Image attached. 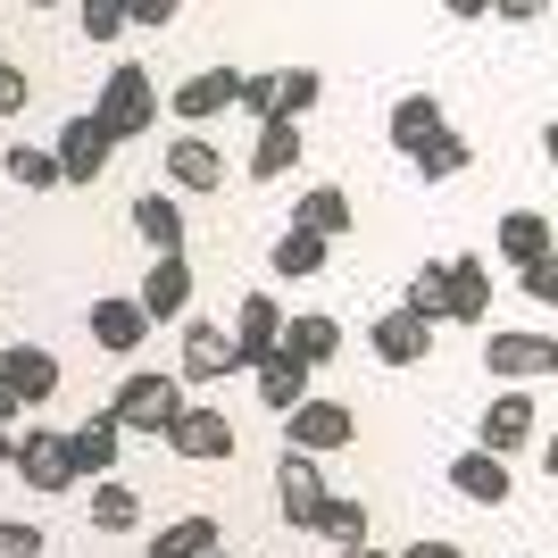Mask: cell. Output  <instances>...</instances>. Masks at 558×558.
<instances>
[{"label":"cell","instance_id":"obj_1","mask_svg":"<svg viewBox=\"0 0 558 558\" xmlns=\"http://www.w3.org/2000/svg\"><path fill=\"white\" fill-rule=\"evenodd\" d=\"M117 425H125V434H167V425L184 417L192 400H184V375H150V367H134L125 375V384H117Z\"/></svg>","mask_w":558,"mask_h":558},{"label":"cell","instance_id":"obj_2","mask_svg":"<svg viewBox=\"0 0 558 558\" xmlns=\"http://www.w3.org/2000/svg\"><path fill=\"white\" fill-rule=\"evenodd\" d=\"M93 117H100V125H109L117 142L150 134V125H159V84H150V68H109V84H100Z\"/></svg>","mask_w":558,"mask_h":558},{"label":"cell","instance_id":"obj_3","mask_svg":"<svg viewBox=\"0 0 558 558\" xmlns=\"http://www.w3.org/2000/svg\"><path fill=\"white\" fill-rule=\"evenodd\" d=\"M9 475H25V484L50 492V500L84 484V466H75L68 434H50V425H25V434H17V459H9Z\"/></svg>","mask_w":558,"mask_h":558},{"label":"cell","instance_id":"obj_4","mask_svg":"<svg viewBox=\"0 0 558 558\" xmlns=\"http://www.w3.org/2000/svg\"><path fill=\"white\" fill-rule=\"evenodd\" d=\"M484 375L500 384H534V375H558V342L550 333H484Z\"/></svg>","mask_w":558,"mask_h":558},{"label":"cell","instance_id":"obj_5","mask_svg":"<svg viewBox=\"0 0 558 558\" xmlns=\"http://www.w3.org/2000/svg\"><path fill=\"white\" fill-rule=\"evenodd\" d=\"M167 450H175V459H192V466H226V459H233V425H226V409L192 400L184 417L167 425Z\"/></svg>","mask_w":558,"mask_h":558},{"label":"cell","instance_id":"obj_6","mask_svg":"<svg viewBox=\"0 0 558 558\" xmlns=\"http://www.w3.org/2000/svg\"><path fill=\"white\" fill-rule=\"evenodd\" d=\"M367 350L384 359V367H417V359H434V317H417L409 301L384 308V317L367 326Z\"/></svg>","mask_w":558,"mask_h":558},{"label":"cell","instance_id":"obj_7","mask_svg":"<svg viewBox=\"0 0 558 558\" xmlns=\"http://www.w3.org/2000/svg\"><path fill=\"white\" fill-rule=\"evenodd\" d=\"M50 150H59V175H68V184H100V167H109L117 134L84 109V117H68V125H59V142H50Z\"/></svg>","mask_w":558,"mask_h":558},{"label":"cell","instance_id":"obj_8","mask_svg":"<svg viewBox=\"0 0 558 558\" xmlns=\"http://www.w3.org/2000/svg\"><path fill=\"white\" fill-rule=\"evenodd\" d=\"M283 425H292V450H317V459L359 442V409H350V400H301Z\"/></svg>","mask_w":558,"mask_h":558},{"label":"cell","instance_id":"obj_9","mask_svg":"<svg viewBox=\"0 0 558 558\" xmlns=\"http://www.w3.org/2000/svg\"><path fill=\"white\" fill-rule=\"evenodd\" d=\"M450 492H459V500H475V509H500V500L517 492V475H509V459H500V450L466 442L459 459H450Z\"/></svg>","mask_w":558,"mask_h":558},{"label":"cell","instance_id":"obj_10","mask_svg":"<svg viewBox=\"0 0 558 558\" xmlns=\"http://www.w3.org/2000/svg\"><path fill=\"white\" fill-rule=\"evenodd\" d=\"M317 500H326V475H317V450H292V442H283V459H276V509L292 517V534H308V517H317Z\"/></svg>","mask_w":558,"mask_h":558},{"label":"cell","instance_id":"obj_11","mask_svg":"<svg viewBox=\"0 0 558 558\" xmlns=\"http://www.w3.org/2000/svg\"><path fill=\"white\" fill-rule=\"evenodd\" d=\"M233 367H242L233 333L217 326V317H192V326H184V367H175V375H184V384H226Z\"/></svg>","mask_w":558,"mask_h":558},{"label":"cell","instance_id":"obj_12","mask_svg":"<svg viewBox=\"0 0 558 558\" xmlns=\"http://www.w3.org/2000/svg\"><path fill=\"white\" fill-rule=\"evenodd\" d=\"M142 308H150V326H167V317H184L192 308V258L184 251H159L150 267H142Z\"/></svg>","mask_w":558,"mask_h":558},{"label":"cell","instance_id":"obj_13","mask_svg":"<svg viewBox=\"0 0 558 558\" xmlns=\"http://www.w3.org/2000/svg\"><path fill=\"white\" fill-rule=\"evenodd\" d=\"M308 375H317V367H308L301 350H267V359L251 367V384H258V409H276V417H292V409L308 400Z\"/></svg>","mask_w":558,"mask_h":558},{"label":"cell","instance_id":"obj_14","mask_svg":"<svg viewBox=\"0 0 558 558\" xmlns=\"http://www.w3.org/2000/svg\"><path fill=\"white\" fill-rule=\"evenodd\" d=\"M167 184L175 192H226V150L209 134H175L167 142Z\"/></svg>","mask_w":558,"mask_h":558},{"label":"cell","instance_id":"obj_15","mask_svg":"<svg viewBox=\"0 0 558 558\" xmlns=\"http://www.w3.org/2000/svg\"><path fill=\"white\" fill-rule=\"evenodd\" d=\"M233 93H242V68H201V75H184V84L167 93V109L184 117V125H201V117L233 109Z\"/></svg>","mask_w":558,"mask_h":558},{"label":"cell","instance_id":"obj_16","mask_svg":"<svg viewBox=\"0 0 558 558\" xmlns=\"http://www.w3.org/2000/svg\"><path fill=\"white\" fill-rule=\"evenodd\" d=\"M475 442L500 450V459H509V450H525V442H534V400L517 392V384H509L500 400H484V425H475Z\"/></svg>","mask_w":558,"mask_h":558},{"label":"cell","instance_id":"obj_17","mask_svg":"<svg viewBox=\"0 0 558 558\" xmlns=\"http://www.w3.org/2000/svg\"><path fill=\"white\" fill-rule=\"evenodd\" d=\"M0 375H9V392H17L25 409H43V400L59 392V359H50L43 342H9L0 350Z\"/></svg>","mask_w":558,"mask_h":558},{"label":"cell","instance_id":"obj_18","mask_svg":"<svg viewBox=\"0 0 558 558\" xmlns=\"http://www.w3.org/2000/svg\"><path fill=\"white\" fill-rule=\"evenodd\" d=\"M442 267H450V326H484L492 317V258L459 251V258H442Z\"/></svg>","mask_w":558,"mask_h":558},{"label":"cell","instance_id":"obj_19","mask_svg":"<svg viewBox=\"0 0 558 558\" xmlns=\"http://www.w3.org/2000/svg\"><path fill=\"white\" fill-rule=\"evenodd\" d=\"M233 350H242V367H258L267 350H283V308H276V292H251V301L233 308Z\"/></svg>","mask_w":558,"mask_h":558},{"label":"cell","instance_id":"obj_20","mask_svg":"<svg viewBox=\"0 0 558 558\" xmlns=\"http://www.w3.org/2000/svg\"><path fill=\"white\" fill-rule=\"evenodd\" d=\"M442 134H450V117H442L434 93H400L392 100V150H400V159H417L425 142H442Z\"/></svg>","mask_w":558,"mask_h":558},{"label":"cell","instance_id":"obj_21","mask_svg":"<svg viewBox=\"0 0 558 558\" xmlns=\"http://www.w3.org/2000/svg\"><path fill=\"white\" fill-rule=\"evenodd\" d=\"M492 251H500V267H534L542 251H558L550 217H542V209H509L500 226H492Z\"/></svg>","mask_w":558,"mask_h":558},{"label":"cell","instance_id":"obj_22","mask_svg":"<svg viewBox=\"0 0 558 558\" xmlns=\"http://www.w3.org/2000/svg\"><path fill=\"white\" fill-rule=\"evenodd\" d=\"M117 442H125V425H117V409H93V417L68 434V450H75V466H84V484H100L117 466Z\"/></svg>","mask_w":558,"mask_h":558},{"label":"cell","instance_id":"obj_23","mask_svg":"<svg viewBox=\"0 0 558 558\" xmlns=\"http://www.w3.org/2000/svg\"><path fill=\"white\" fill-rule=\"evenodd\" d=\"M292 226H308V233H326V242H342V233L359 226V201H350L342 184H308L301 201H292Z\"/></svg>","mask_w":558,"mask_h":558},{"label":"cell","instance_id":"obj_24","mask_svg":"<svg viewBox=\"0 0 558 558\" xmlns=\"http://www.w3.org/2000/svg\"><path fill=\"white\" fill-rule=\"evenodd\" d=\"M301 167V117H267L251 142V175L258 184H276V175H292Z\"/></svg>","mask_w":558,"mask_h":558},{"label":"cell","instance_id":"obj_25","mask_svg":"<svg viewBox=\"0 0 558 558\" xmlns=\"http://www.w3.org/2000/svg\"><path fill=\"white\" fill-rule=\"evenodd\" d=\"M142 333H150V308H142V301H93V342H100V350L134 359Z\"/></svg>","mask_w":558,"mask_h":558},{"label":"cell","instance_id":"obj_26","mask_svg":"<svg viewBox=\"0 0 558 558\" xmlns=\"http://www.w3.org/2000/svg\"><path fill=\"white\" fill-rule=\"evenodd\" d=\"M283 350H301L308 367L342 359V317H326V308H301V317H283Z\"/></svg>","mask_w":558,"mask_h":558},{"label":"cell","instance_id":"obj_27","mask_svg":"<svg viewBox=\"0 0 558 558\" xmlns=\"http://www.w3.org/2000/svg\"><path fill=\"white\" fill-rule=\"evenodd\" d=\"M217 542H226V534H217V517L192 509V517H175V525H159V534H150V558H209Z\"/></svg>","mask_w":558,"mask_h":558},{"label":"cell","instance_id":"obj_28","mask_svg":"<svg viewBox=\"0 0 558 558\" xmlns=\"http://www.w3.org/2000/svg\"><path fill=\"white\" fill-rule=\"evenodd\" d=\"M267 267L276 276H326V233H308V226H292V233H276V251H267Z\"/></svg>","mask_w":558,"mask_h":558},{"label":"cell","instance_id":"obj_29","mask_svg":"<svg viewBox=\"0 0 558 558\" xmlns=\"http://www.w3.org/2000/svg\"><path fill=\"white\" fill-rule=\"evenodd\" d=\"M134 233L150 242V251H184V209H175L167 192H142L134 201Z\"/></svg>","mask_w":558,"mask_h":558},{"label":"cell","instance_id":"obj_30","mask_svg":"<svg viewBox=\"0 0 558 558\" xmlns=\"http://www.w3.org/2000/svg\"><path fill=\"white\" fill-rule=\"evenodd\" d=\"M308 534H326L333 550L367 542V500H342V492H326V500H317V517H308Z\"/></svg>","mask_w":558,"mask_h":558},{"label":"cell","instance_id":"obj_31","mask_svg":"<svg viewBox=\"0 0 558 558\" xmlns=\"http://www.w3.org/2000/svg\"><path fill=\"white\" fill-rule=\"evenodd\" d=\"M0 167H9V184H25V192H59L68 184V175H59V150H34V142H9Z\"/></svg>","mask_w":558,"mask_h":558},{"label":"cell","instance_id":"obj_32","mask_svg":"<svg viewBox=\"0 0 558 558\" xmlns=\"http://www.w3.org/2000/svg\"><path fill=\"white\" fill-rule=\"evenodd\" d=\"M134 525H142L134 484H109V475H100L93 484V534H134Z\"/></svg>","mask_w":558,"mask_h":558},{"label":"cell","instance_id":"obj_33","mask_svg":"<svg viewBox=\"0 0 558 558\" xmlns=\"http://www.w3.org/2000/svg\"><path fill=\"white\" fill-rule=\"evenodd\" d=\"M233 109H242V117H258V125H267V117H283V68H258V75H242Z\"/></svg>","mask_w":558,"mask_h":558},{"label":"cell","instance_id":"obj_34","mask_svg":"<svg viewBox=\"0 0 558 558\" xmlns=\"http://www.w3.org/2000/svg\"><path fill=\"white\" fill-rule=\"evenodd\" d=\"M409 308H417V317H434V326H442V317H450V267H442V258L409 276Z\"/></svg>","mask_w":558,"mask_h":558},{"label":"cell","instance_id":"obj_35","mask_svg":"<svg viewBox=\"0 0 558 558\" xmlns=\"http://www.w3.org/2000/svg\"><path fill=\"white\" fill-rule=\"evenodd\" d=\"M425 175V184H450V175H466V134H442V142H425L417 159H409Z\"/></svg>","mask_w":558,"mask_h":558},{"label":"cell","instance_id":"obj_36","mask_svg":"<svg viewBox=\"0 0 558 558\" xmlns=\"http://www.w3.org/2000/svg\"><path fill=\"white\" fill-rule=\"evenodd\" d=\"M75 17H84V43H117V34H125V0H75Z\"/></svg>","mask_w":558,"mask_h":558},{"label":"cell","instance_id":"obj_37","mask_svg":"<svg viewBox=\"0 0 558 558\" xmlns=\"http://www.w3.org/2000/svg\"><path fill=\"white\" fill-rule=\"evenodd\" d=\"M317 100H326V75L317 68H283V117H308Z\"/></svg>","mask_w":558,"mask_h":558},{"label":"cell","instance_id":"obj_38","mask_svg":"<svg viewBox=\"0 0 558 558\" xmlns=\"http://www.w3.org/2000/svg\"><path fill=\"white\" fill-rule=\"evenodd\" d=\"M517 283H525V292H534L542 308H558V251H542L534 267H517Z\"/></svg>","mask_w":558,"mask_h":558},{"label":"cell","instance_id":"obj_39","mask_svg":"<svg viewBox=\"0 0 558 558\" xmlns=\"http://www.w3.org/2000/svg\"><path fill=\"white\" fill-rule=\"evenodd\" d=\"M0 558H43V525H25V517H0Z\"/></svg>","mask_w":558,"mask_h":558},{"label":"cell","instance_id":"obj_40","mask_svg":"<svg viewBox=\"0 0 558 558\" xmlns=\"http://www.w3.org/2000/svg\"><path fill=\"white\" fill-rule=\"evenodd\" d=\"M25 100H34V84H25V68H9V59H0V117H17Z\"/></svg>","mask_w":558,"mask_h":558},{"label":"cell","instance_id":"obj_41","mask_svg":"<svg viewBox=\"0 0 558 558\" xmlns=\"http://www.w3.org/2000/svg\"><path fill=\"white\" fill-rule=\"evenodd\" d=\"M125 17H134V25H175V17H184V0H125Z\"/></svg>","mask_w":558,"mask_h":558},{"label":"cell","instance_id":"obj_42","mask_svg":"<svg viewBox=\"0 0 558 558\" xmlns=\"http://www.w3.org/2000/svg\"><path fill=\"white\" fill-rule=\"evenodd\" d=\"M550 0H492V17H509V25H534Z\"/></svg>","mask_w":558,"mask_h":558},{"label":"cell","instance_id":"obj_43","mask_svg":"<svg viewBox=\"0 0 558 558\" xmlns=\"http://www.w3.org/2000/svg\"><path fill=\"white\" fill-rule=\"evenodd\" d=\"M400 558H466V550H459V542H442V534H425V542H409Z\"/></svg>","mask_w":558,"mask_h":558},{"label":"cell","instance_id":"obj_44","mask_svg":"<svg viewBox=\"0 0 558 558\" xmlns=\"http://www.w3.org/2000/svg\"><path fill=\"white\" fill-rule=\"evenodd\" d=\"M17 417H25V400L9 392V375H0V434H9V425H17Z\"/></svg>","mask_w":558,"mask_h":558},{"label":"cell","instance_id":"obj_45","mask_svg":"<svg viewBox=\"0 0 558 558\" xmlns=\"http://www.w3.org/2000/svg\"><path fill=\"white\" fill-rule=\"evenodd\" d=\"M442 9H450V17H466V25H475V17H492V0H442Z\"/></svg>","mask_w":558,"mask_h":558},{"label":"cell","instance_id":"obj_46","mask_svg":"<svg viewBox=\"0 0 558 558\" xmlns=\"http://www.w3.org/2000/svg\"><path fill=\"white\" fill-rule=\"evenodd\" d=\"M542 159L558 167V117H550V125H542Z\"/></svg>","mask_w":558,"mask_h":558},{"label":"cell","instance_id":"obj_47","mask_svg":"<svg viewBox=\"0 0 558 558\" xmlns=\"http://www.w3.org/2000/svg\"><path fill=\"white\" fill-rule=\"evenodd\" d=\"M342 558H392V550H375V542H350V550Z\"/></svg>","mask_w":558,"mask_h":558},{"label":"cell","instance_id":"obj_48","mask_svg":"<svg viewBox=\"0 0 558 558\" xmlns=\"http://www.w3.org/2000/svg\"><path fill=\"white\" fill-rule=\"evenodd\" d=\"M542 466H550V484H558V434H550V450H542Z\"/></svg>","mask_w":558,"mask_h":558},{"label":"cell","instance_id":"obj_49","mask_svg":"<svg viewBox=\"0 0 558 558\" xmlns=\"http://www.w3.org/2000/svg\"><path fill=\"white\" fill-rule=\"evenodd\" d=\"M9 459H17V442H9V434H0V466H9Z\"/></svg>","mask_w":558,"mask_h":558},{"label":"cell","instance_id":"obj_50","mask_svg":"<svg viewBox=\"0 0 558 558\" xmlns=\"http://www.w3.org/2000/svg\"><path fill=\"white\" fill-rule=\"evenodd\" d=\"M209 558H233V550H226V542H217V550H209Z\"/></svg>","mask_w":558,"mask_h":558},{"label":"cell","instance_id":"obj_51","mask_svg":"<svg viewBox=\"0 0 558 558\" xmlns=\"http://www.w3.org/2000/svg\"><path fill=\"white\" fill-rule=\"evenodd\" d=\"M34 9H59V0H34Z\"/></svg>","mask_w":558,"mask_h":558}]
</instances>
